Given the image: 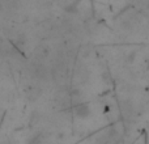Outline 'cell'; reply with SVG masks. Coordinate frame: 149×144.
Wrapping results in <instances>:
<instances>
[{"label":"cell","mask_w":149,"mask_h":144,"mask_svg":"<svg viewBox=\"0 0 149 144\" xmlns=\"http://www.w3.org/2000/svg\"><path fill=\"white\" fill-rule=\"evenodd\" d=\"M74 114L79 118H86V117H89V114H90L89 105L85 102H79L74 106Z\"/></svg>","instance_id":"obj_1"}]
</instances>
